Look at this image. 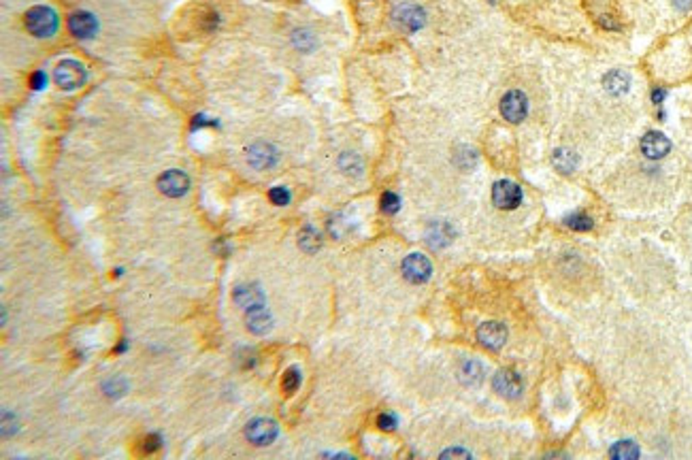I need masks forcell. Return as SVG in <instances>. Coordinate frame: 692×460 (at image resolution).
Wrapping results in <instances>:
<instances>
[{"instance_id":"obj_11","label":"cell","mask_w":692,"mask_h":460,"mask_svg":"<svg viewBox=\"0 0 692 460\" xmlns=\"http://www.w3.org/2000/svg\"><path fill=\"white\" fill-rule=\"evenodd\" d=\"M478 339L484 347L496 352L505 345L507 341V328L501 324V322H484L480 328H478Z\"/></svg>"},{"instance_id":"obj_2","label":"cell","mask_w":692,"mask_h":460,"mask_svg":"<svg viewBox=\"0 0 692 460\" xmlns=\"http://www.w3.org/2000/svg\"><path fill=\"white\" fill-rule=\"evenodd\" d=\"M86 68L82 62H77V60H62L58 66H56V72H53V79L56 84L62 88V90H77V88H82L86 84Z\"/></svg>"},{"instance_id":"obj_21","label":"cell","mask_w":692,"mask_h":460,"mask_svg":"<svg viewBox=\"0 0 692 460\" xmlns=\"http://www.w3.org/2000/svg\"><path fill=\"white\" fill-rule=\"evenodd\" d=\"M611 458H618V460H635L639 458V447L635 441H618L609 449Z\"/></svg>"},{"instance_id":"obj_34","label":"cell","mask_w":692,"mask_h":460,"mask_svg":"<svg viewBox=\"0 0 692 460\" xmlns=\"http://www.w3.org/2000/svg\"><path fill=\"white\" fill-rule=\"evenodd\" d=\"M665 96H667V92H665V90H660V88L652 92V101H654L656 105H660V103L665 101Z\"/></svg>"},{"instance_id":"obj_12","label":"cell","mask_w":692,"mask_h":460,"mask_svg":"<svg viewBox=\"0 0 692 460\" xmlns=\"http://www.w3.org/2000/svg\"><path fill=\"white\" fill-rule=\"evenodd\" d=\"M669 149H671V143H669V139L662 132L652 130V132H648L641 139V151L646 153V158H650V160L665 158L667 153H669Z\"/></svg>"},{"instance_id":"obj_16","label":"cell","mask_w":692,"mask_h":460,"mask_svg":"<svg viewBox=\"0 0 692 460\" xmlns=\"http://www.w3.org/2000/svg\"><path fill=\"white\" fill-rule=\"evenodd\" d=\"M603 86L611 96H622L631 88V77L624 70H611V72L605 75Z\"/></svg>"},{"instance_id":"obj_8","label":"cell","mask_w":692,"mask_h":460,"mask_svg":"<svg viewBox=\"0 0 692 460\" xmlns=\"http://www.w3.org/2000/svg\"><path fill=\"white\" fill-rule=\"evenodd\" d=\"M245 437L254 443V445H269L275 441L277 437V424L271 418H256L248 424L245 428Z\"/></svg>"},{"instance_id":"obj_28","label":"cell","mask_w":692,"mask_h":460,"mask_svg":"<svg viewBox=\"0 0 692 460\" xmlns=\"http://www.w3.org/2000/svg\"><path fill=\"white\" fill-rule=\"evenodd\" d=\"M269 198H271V203L273 205H277V207H283V205H288L290 203V192H288V188H281V186H275V188H271V192H269Z\"/></svg>"},{"instance_id":"obj_3","label":"cell","mask_w":692,"mask_h":460,"mask_svg":"<svg viewBox=\"0 0 692 460\" xmlns=\"http://www.w3.org/2000/svg\"><path fill=\"white\" fill-rule=\"evenodd\" d=\"M401 271H403V277L411 283H424L430 279V273H432V264L426 256L422 254H409L403 264H401Z\"/></svg>"},{"instance_id":"obj_7","label":"cell","mask_w":692,"mask_h":460,"mask_svg":"<svg viewBox=\"0 0 692 460\" xmlns=\"http://www.w3.org/2000/svg\"><path fill=\"white\" fill-rule=\"evenodd\" d=\"M190 188V179L184 171H177V169H171L167 171L165 175L158 177V190L165 194V196H171V198H179L188 192Z\"/></svg>"},{"instance_id":"obj_6","label":"cell","mask_w":692,"mask_h":460,"mask_svg":"<svg viewBox=\"0 0 692 460\" xmlns=\"http://www.w3.org/2000/svg\"><path fill=\"white\" fill-rule=\"evenodd\" d=\"M492 386H494V390L499 392V397L509 399V401H513V399H518V397L522 395V379H520V375H518L515 371H511V369H503V371H499V373L494 375V379H492Z\"/></svg>"},{"instance_id":"obj_18","label":"cell","mask_w":692,"mask_h":460,"mask_svg":"<svg viewBox=\"0 0 692 460\" xmlns=\"http://www.w3.org/2000/svg\"><path fill=\"white\" fill-rule=\"evenodd\" d=\"M552 162H554V167H556L560 173L569 175V173H573V171L577 169L579 158H577V153H575V151H571V149H567V147H560V149L554 151Z\"/></svg>"},{"instance_id":"obj_1","label":"cell","mask_w":692,"mask_h":460,"mask_svg":"<svg viewBox=\"0 0 692 460\" xmlns=\"http://www.w3.org/2000/svg\"><path fill=\"white\" fill-rule=\"evenodd\" d=\"M26 28L39 39L53 37V32L58 30V15L49 7H32L26 13Z\"/></svg>"},{"instance_id":"obj_20","label":"cell","mask_w":692,"mask_h":460,"mask_svg":"<svg viewBox=\"0 0 692 460\" xmlns=\"http://www.w3.org/2000/svg\"><path fill=\"white\" fill-rule=\"evenodd\" d=\"M298 245H300V250H305L307 254H314V252L320 250V245H322V237H320V233H318L316 228L307 226V228L300 230V235H298Z\"/></svg>"},{"instance_id":"obj_27","label":"cell","mask_w":692,"mask_h":460,"mask_svg":"<svg viewBox=\"0 0 692 460\" xmlns=\"http://www.w3.org/2000/svg\"><path fill=\"white\" fill-rule=\"evenodd\" d=\"M294 43H296V47H298V49H302V51H309V49L314 47L316 39H314V34H312V32H307V30H296V32H294Z\"/></svg>"},{"instance_id":"obj_17","label":"cell","mask_w":692,"mask_h":460,"mask_svg":"<svg viewBox=\"0 0 692 460\" xmlns=\"http://www.w3.org/2000/svg\"><path fill=\"white\" fill-rule=\"evenodd\" d=\"M428 245L432 250H439V248H445L447 243H451L454 239V230L447 222H435L430 228H428Z\"/></svg>"},{"instance_id":"obj_32","label":"cell","mask_w":692,"mask_h":460,"mask_svg":"<svg viewBox=\"0 0 692 460\" xmlns=\"http://www.w3.org/2000/svg\"><path fill=\"white\" fill-rule=\"evenodd\" d=\"M673 7L679 11H690L692 9V0H673Z\"/></svg>"},{"instance_id":"obj_30","label":"cell","mask_w":692,"mask_h":460,"mask_svg":"<svg viewBox=\"0 0 692 460\" xmlns=\"http://www.w3.org/2000/svg\"><path fill=\"white\" fill-rule=\"evenodd\" d=\"M45 86H47V75H45L43 70L32 72V77H30V88H32V90H43Z\"/></svg>"},{"instance_id":"obj_29","label":"cell","mask_w":692,"mask_h":460,"mask_svg":"<svg viewBox=\"0 0 692 460\" xmlns=\"http://www.w3.org/2000/svg\"><path fill=\"white\" fill-rule=\"evenodd\" d=\"M377 426L381 430H395L397 428V416L395 414H381L377 418Z\"/></svg>"},{"instance_id":"obj_13","label":"cell","mask_w":692,"mask_h":460,"mask_svg":"<svg viewBox=\"0 0 692 460\" xmlns=\"http://www.w3.org/2000/svg\"><path fill=\"white\" fill-rule=\"evenodd\" d=\"M248 162L254 169H269L277 162V151L269 143H256L248 149Z\"/></svg>"},{"instance_id":"obj_31","label":"cell","mask_w":692,"mask_h":460,"mask_svg":"<svg viewBox=\"0 0 692 460\" xmlns=\"http://www.w3.org/2000/svg\"><path fill=\"white\" fill-rule=\"evenodd\" d=\"M160 443H162L160 435H147L145 441H143V449H145L147 454H151V452H156V449L160 447Z\"/></svg>"},{"instance_id":"obj_5","label":"cell","mask_w":692,"mask_h":460,"mask_svg":"<svg viewBox=\"0 0 692 460\" xmlns=\"http://www.w3.org/2000/svg\"><path fill=\"white\" fill-rule=\"evenodd\" d=\"M492 203L499 209H515L522 203V190L509 179H501L492 186Z\"/></svg>"},{"instance_id":"obj_26","label":"cell","mask_w":692,"mask_h":460,"mask_svg":"<svg viewBox=\"0 0 692 460\" xmlns=\"http://www.w3.org/2000/svg\"><path fill=\"white\" fill-rule=\"evenodd\" d=\"M105 395L107 397H122L126 392V381L122 377H115V379H109L105 386H103Z\"/></svg>"},{"instance_id":"obj_9","label":"cell","mask_w":692,"mask_h":460,"mask_svg":"<svg viewBox=\"0 0 692 460\" xmlns=\"http://www.w3.org/2000/svg\"><path fill=\"white\" fill-rule=\"evenodd\" d=\"M68 30L77 39H92L98 30V22L90 11H75L68 18Z\"/></svg>"},{"instance_id":"obj_33","label":"cell","mask_w":692,"mask_h":460,"mask_svg":"<svg viewBox=\"0 0 692 460\" xmlns=\"http://www.w3.org/2000/svg\"><path fill=\"white\" fill-rule=\"evenodd\" d=\"M441 456H443V458H447V456H465V458H471V454L465 452V449H447V452H443Z\"/></svg>"},{"instance_id":"obj_22","label":"cell","mask_w":692,"mask_h":460,"mask_svg":"<svg viewBox=\"0 0 692 460\" xmlns=\"http://www.w3.org/2000/svg\"><path fill=\"white\" fill-rule=\"evenodd\" d=\"M565 224L571 230H577V233H586V230H592V226H594L592 217L586 215V213H571V215L565 217Z\"/></svg>"},{"instance_id":"obj_23","label":"cell","mask_w":692,"mask_h":460,"mask_svg":"<svg viewBox=\"0 0 692 460\" xmlns=\"http://www.w3.org/2000/svg\"><path fill=\"white\" fill-rule=\"evenodd\" d=\"M300 386V371L296 366H290L286 373H283V379H281V388L286 395H294Z\"/></svg>"},{"instance_id":"obj_19","label":"cell","mask_w":692,"mask_h":460,"mask_svg":"<svg viewBox=\"0 0 692 460\" xmlns=\"http://www.w3.org/2000/svg\"><path fill=\"white\" fill-rule=\"evenodd\" d=\"M484 379V366L478 360H467L460 366V381L467 386H480Z\"/></svg>"},{"instance_id":"obj_25","label":"cell","mask_w":692,"mask_h":460,"mask_svg":"<svg viewBox=\"0 0 692 460\" xmlns=\"http://www.w3.org/2000/svg\"><path fill=\"white\" fill-rule=\"evenodd\" d=\"M401 209V198L395 192H383L381 194V211L395 215Z\"/></svg>"},{"instance_id":"obj_24","label":"cell","mask_w":692,"mask_h":460,"mask_svg":"<svg viewBox=\"0 0 692 460\" xmlns=\"http://www.w3.org/2000/svg\"><path fill=\"white\" fill-rule=\"evenodd\" d=\"M339 167H341L343 173H347V175H360V171H362V160L356 156V153L345 151L343 156H341V160H339Z\"/></svg>"},{"instance_id":"obj_15","label":"cell","mask_w":692,"mask_h":460,"mask_svg":"<svg viewBox=\"0 0 692 460\" xmlns=\"http://www.w3.org/2000/svg\"><path fill=\"white\" fill-rule=\"evenodd\" d=\"M233 298L239 307H243V309H250V307H256V305L264 302V294H262L260 286H256V283L237 286L235 292H233Z\"/></svg>"},{"instance_id":"obj_4","label":"cell","mask_w":692,"mask_h":460,"mask_svg":"<svg viewBox=\"0 0 692 460\" xmlns=\"http://www.w3.org/2000/svg\"><path fill=\"white\" fill-rule=\"evenodd\" d=\"M528 113V101L520 90H511L503 96L501 101V115L511 122V124H520Z\"/></svg>"},{"instance_id":"obj_10","label":"cell","mask_w":692,"mask_h":460,"mask_svg":"<svg viewBox=\"0 0 692 460\" xmlns=\"http://www.w3.org/2000/svg\"><path fill=\"white\" fill-rule=\"evenodd\" d=\"M395 22L407 30V32H416L426 24V13L418 7V5H401L395 11Z\"/></svg>"},{"instance_id":"obj_35","label":"cell","mask_w":692,"mask_h":460,"mask_svg":"<svg viewBox=\"0 0 692 460\" xmlns=\"http://www.w3.org/2000/svg\"><path fill=\"white\" fill-rule=\"evenodd\" d=\"M207 124H213V122H209V120H207V117H203V115H196L192 126H194V128H200V126H207Z\"/></svg>"},{"instance_id":"obj_14","label":"cell","mask_w":692,"mask_h":460,"mask_svg":"<svg viewBox=\"0 0 692 460\" xmlns=\"http://www.w3.org/2000/svg\"><path fill=\"white\" fill-rule=\"evenodd\" d=\"M245 322H248V331L254 333V335H264L273 326V318H271L269 309L264 307V302L262 305H256V307H250L248 316H245Z\"/></svg>"}]
</instances>
